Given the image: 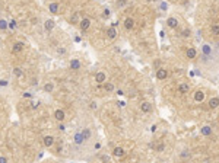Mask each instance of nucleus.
Returning <instances> with one entry per match:
<instances>
[{
    "instance_id": "nucleus-1",
    "label": "nucleus",
    "mask_w": 219,
    "mask_h": 163,
    "mask_svg": "<svg viewBox=\"0 0 219 163\" xmlns=\"http://www.w3.org/2000/svg\"><path fill=\"white\" fill-rule=\"evenodd\" d=\"M105 73H102V72H99V73H97V76H95V80H97V83H104L105 82Z\"/></svg>"
},
{
    "instance_id": "nucleus-2",
    "label": "nucleus",
    "mask_w": 219,
    "mask_h": 163,
    "mask_svg": "<svg viewBox=\"0 0 219 163\" xmlns=\"http://www.w3.org/2000/svg\"><path fill=\"white\" fill-rule=\"evenodd\" d=\"M112 154H114L116 157L121 159L123 156H124V150L121 149V147H116V149H114V151H112Z\"/></svg>"
},
{
    "instance_id": "nucleus-3",
    "label": "nucleus",
    "mask_w": 219,
    "mask_h": 163,
    "mask_svg": "<svg viewBox=\"0 0 219 163\" xmlns=\"http://www.w3.org/2000/svg\"><path fill=\"white\" fill-rule=\"evenodd\" d=\"M167 76H168V73H167V70H164V68H159V70L156 72V77L159 79V80L167 79Z\"/></svg>"
},
{
    "instance_id": "nucleus-4",
    "label": "nucleus",
    "mask_w": 219,
    "mask_h": 163,
    "mask_svg": "<svg viewBox=\"0 0 219 163\" xmlns=\"http://www.w3.org/2000/svg\"><path fill=\"white\" fill-rule=\"evenodd\" d=\"M89 26H91V21L88 18L83 19V21H81V29H82V31H86Z\"/></svg>"
},
{
    "instance_id": "nucleus-5",
    "label": "nucleus",
    "mask_w": 219,
    "mask_h": 163,
    "mask_svg": "<svg viewBox=\"0 0 219 163\" xmlns=\"http://www.w3.org/2000/svg\"><path fill=\"white\" fill-rule=\"evenodd\" d=\"M23 47H25L23 42H16V44L13 45V48H12V53H19V51H22Z\"/></svg>"
},
{
    "instance_id": "nucleus-6",
    "label": "nucleus",
    "mask_w": 219,
    "mask_h": 163,
    "mask_svg": "<svg viewBox=\"0 0 219 163\" xmlns=\"http://www.w3.org/2000/svg\"><path fill=\"white\" fill-rule=\"evenodd\" d=\"M53 144H54V138L51 136H47L44 138V146H45V147H51Z\"/></svg>"
},
{
    "instance_id": "nucleus-7",
    "label": "nucleus",
    "mask_w": 219,
    "mask_h": 163,
    "mask_svg": "<svg viewBox=\"0 0 219 163\" xmlns=\"http://www.w3.org/2000/svg\"><path fill=\"white\" fill-rule=\"evenodd\" d=\"M194 99L197 100V102H203V99H205V93L202 90H197L196 93H194Z\"/></svg>"
},
{
    "instance_id": "nucleus-8",
    "label": "nucleus",
    "mask_w": 219,
    "mask_h": 163,
    "mask_svg": "<svg viewBox=\"0 0 219 163\" xmlns=\"http://www.w3.org/2000/svg\"><path fill=\"white\" fill-rule=\"evenodd\" d=\"M140 108H142V111H143V112H146V114L152 111V106H151V104H149V102H143Z\"/></svg>"
},
{
    "instance_id": "nucleus-9",
    "label": "nucleus",
    "mask_w": 219,
    "mask_h": 163,
    "mask_svg": "<svg viewBox=\"0 0 219 163\" xmlns=\"http://www.w3.org/2000/svg\"><path fill=\"white\" fill-rule=\"evenodd\" d=\"M70 67L73 68V70H79L81 68V63H79V60H76V58H73L70 61Z\"/></svg>"
},
{
    "instance_id": "nucleus-10",
    "label": "nucleus",
    "mask_w": 219,
    "mask_h": 163,
    "mask_svg": "<svg viewBox=\"0 0 219 163\" xmlns=\"http://www.w3.org/2000/svg\"><path fill=\"white\" fill-rule=\"evenodd\" d=\"M54 117H56V119H58V121H63V119H64V112H63L62 109H57V111L54 112Z\"/></svg>"
},
{
    "instance_id": "nucleus-11",
    "label": "nucleus",
    "mask_w": 219,
    "mask_h": 163,
    "mask_svg": "<svg viewBox=\"0 0 219 163\" xmlns=\"http://www.w3.org/2000/svg\"><path fill=\"white\" fill-rule=\"evenodd\" d=\"M73 140H75V143H76V144H82L85 138H83V136H82L81 133H76V134H75V138H73Z\"/></svg>"
},
{
    "instance_id": "nucleus-12",
    "label": "nucleus",
    "mask_w": 219,
    "mask_h": 163,
    "mask_svg": "<svg viewBox=\"0 0 219 163\" xmlns=\"http://www.w3.org/2000/svg\"><path fill=\"white\" fill-rule=\"evenodd\" d=\"M167 23H168V26L170 28H177V25H178V21L175 18H170L168 21H167Z\"/></svg>"
},
{
    "instance_id": "nucleus-13",
    "label": "nucleus",
    "mask_w": 219,
    "mask_h": 163,
    "mask_svg": "<svg viewBox=\"0 0 219 163\" xmlns=\"http://www.w3.org/2000/svg\"><path fill=\"white\" fill-rule=\"evenodd\" d=\"M188 90H190V86L186 85V83H183V85H180V86H178V92H180V93H187Z\"/></svg>"
},
{
    "instance_id": "nucleus-14",
    "label": "nucleus",
    "mask_w": 219,
    "mask_h": 163,
    "mask_svg": "<svg viewBox=\"0 0 219 163\" xmlns=\"http://www.w3.org/2000/svg\"><path fill=\"white\" fill-rule=\"evenodd\" d=\"M124 26L127 28V29H132V28L134 26V21H133L132 18H127V19L124 21Z\"/></svg>"
},
{
    "instance_id": "nucleus-15",
    "label": "nucleus",
    "mask_w": 219,
    "mask_h": 163,
    "mask_svg": "<svg viewBox=\"0 0 219 163\" xmlns=\"http://www.w3.org/2000/svg\"><path fill=\"white\" fill-rule=\"evenodd\" d=\"M218 104H219V99H218V98H212V99L209 100V106H210L212 109L218 108Z\"/></svg>"
},
{
    "instance_id": "nucleus-16",
    "label": "nucleus",
    "mask_w": 219,
    "mask_h": 163,
    "mask_svg": "<svg viewBox=\"0 0 219 163\" xmlns=\"http://www.w3.org/2000/svg\"><path fill=\"white\" fill-rule=\"evenodd\" d=\"M48 9H50V12H51V13H54V15L58 13V5H57V3H50V7H48Z\"/></svg>"
},
{
    "instance_id": "nucleus-17",
    "label": "nucleus",
    "mask_w": 219,
    "mask_h": 163,
    "mask_svg": "<svg viewBox=\"0 0 219 163\" xmlns=\"http://www.w3.org/2000/svg\"><path fill=\"white\" fill-rule=\"evenodd\" d=\"M44 26H45V29H47V31H51V29L54 28V21H51V19H48V21H45Z\"/></svg>"
},
{
    "instance_id": "nucleus-18",
    "label": "nucleus",
    "mask_w": 219,
    "mask_h": 163,
    "mask_svg": "<svg viewBox=\"0 0 219 163\" xmlns=\"http://www.w3.org/2000/svg\"><path fill=\"white\" fill-rule=\"evenodd\" d=\"M107 35H108V38H110V39H114V38L117 36L116 29H114V28H110V29H108V32H107Z\"/></svg>"
},
{
    "instance_id": "nucleus-19",
    "label": "nucleus",
    "mask_w": 219,
    "mask_h": 163,
    "mask_svg": "<svg viewBox=\"0 0 219 163\" xmlns=\"http://www.w3.org/2000/svg\"><path fill=\"white\" fill-rule=\"evenodd\" d=\"M187 57L188 58H194V57H196V50H194V48H188L187 50Z\"/></svg>"
},
{
    "instance_id": "nucleus-20",
    "label": "nucleus",
    "mask_w": 219,
    "mask_h": 163,
    "mask_svg": "<svg viewBox=\"0 0 219 163\" xmlns=\"http://www.w3.org/2000/svg\"><path fill=\"white\" fill-rule=\"evenodd\" d=\"M210 133H212V128L207 127V125L202 128V134H203V136H210Z\"/></svg>"
},
{
    "instance_id": "nucleus-21",
    "label": "nucleus",
    "mask_w": 219,
    "mask_h": 163,
    "mask_svg": "<svg viewBox=\"0 0 219 163\" xmlns=\"http://www.w3.org/2000/svg\"><path fill=\"white\" fill-rule=\"evenodd\" d=\"M81 134L83 136V138H85V140H88V138L91 137V130H89V128H85V130H83Z\"/></svg>"
},
{
    "instance_id": "nucleus-22",
    "label": "nucleus",
    "mask_w": 219,
    "mask_h": 163,
    "mask_svg": "<svg viewBox=\"0 0 219 163\" xmlns=\"http://www.w3.org/2000/svg\"><path fill=\"white\" fill-rule=\"evenodd\" d=\"M202 50H203V54H205V55H209L210 53H212V48H210L209 45H203Z\"/></svg>"
},
{
    "instance_id": "nucleus-23",
    "label": "nucleus",
    "mask_w": 219,
    "mask_h": 163,
    "mask_svg": "<svg viewBox=\"0 0 219 163\" xmlns=\"http://www.w3.org/2000/svg\"><path fill=\"white\" fill-rule=\"evenodd\" d=\"M105 90H107V92H112V90H114V85H112V83H105Z\"/></svg>"
},
{
    "instance_id": "nucleus-24",
    "label": "nucleus",
    "mask_w": 219,
    "mask_h": 163,
    "mask_svg": "<svg viewBox=\"0 0 219 163\" xmlns=\"http://www.w3.org/2000/svg\"><path fill=\"white\" fill-rule=\"evenodd\" d=\"M44 90L45 92H51L53 90V85H51V83H47V85L44 86Z\"/></svg>"
},
{
    "instance_id": "nucleus-25",
    "label": "nucleus",
    "mask_w": 219,
    "mask_h": 163,
    "mask_svg": "<svg viewBox=\"0 0 219 163\" xmlns=\"http://www.w3.org/2000/svg\"><path fill=\"white\" fill-rule=\"evenodd\" d=\"M6 28H7V22L2 19V21H0V29H6Z\"/></svg>"
},
{
    "instance_id": "nucleus-26",
    "label": "nucleus",
    "mask_w": 219,
    "mask_h": 163,
    "mask_svg": "<svg viewBox=\"0 0 219 163\" xmlns=\"http://www.w3.org/2000/svg\"><path fill=\"white\" fill-rule=\"evenodd\" d=\"M13 73H15V74H16L18 77H21V76H22V70H21L19 67H16V68H15V70H13Z\"/></svg>"
},
{
    "instance_id": "nucleus-27",
    "label": "nucleus",
    "mask_w": 219,
    "mask_h": 163,
    "mask_svg": "<svg viewBox=\"0 0 219 163\" xmlns=\"http://www.w3.org/2000/svg\"><path fill=\"white\" fill-rule=\"evenodd\" d=\"M181 157H183V159H187V157H190V151H187V150H184L183 153H181Z\"/></svg>"
},
{
    "instance_id": "nucleus-28",
    "label": "nucleus",
    "mask_w": 219,
    "mask_h": 163,
    "mask_svg": "<svg viewBox=\"0 0 219 163\" xmlns=\"http://www.w3.org/2000/svg\"><path fill=\"white\" fill-rule=\"evenodd\" d=\"M7 26H9V28H12V29H15V28H16V22H15V21H10Z\"/></svg>"
},
{
    "instance_id": "nucleus-29",
    "label": "nucleus",
    "mask_w": 219,
    "mask_h": 163,
    "mask_svg": "<svg viewBox=\"0 0 219 163\" xmlns=\"http://www.w3.org/2000/svg\"><path fill=\"white\" fill-rule=\"evenodd\" d=\"M126 3H127V0H120V2H117V6L120 7V6H124Z\"/></svg>"
},
{
    "instance_id": "nucleus-30",
    "label": "nucleus",
    "mask_w": 219,
    "mask_h": 163,
    "mask_svg": "<svg viewBox=\"0 0 219 163\" xmlns=\"http://www.w3.org/2000/svg\"><path fill=\"white\" fill-rule=\"evenodd\" d=\"M212 29H213V32H215V34H218V31H219V26H218V23H215L213 26H212Z\"/></svg>"
},
{
    "instance_id": "nucleus-31",
    "label": "nucleus",
    "mask_w": 219,
    "mask_h": 163,
    "mask_svg": "<svg viewBox=\"0 0 219 163\" xmlns=\"http://www.w3.org/2000/svg\"><path fill=\"white\" fill-rule=\"evenodd\" d=\"M190 35V31H188V29H184L183 31V36H188Z\"/></svg>"
},
{
    "instance_id": "nucleus-32",
    "label": "nucleus",
    "mask_w": 219,
    "mask_h": 163,
    "mask_svg": "<svg viewBox=\"0 0 219 163\" xmlns=\"http://www.w3.org/2000/svg\"><path fill=\"white\" fill-rule=\"evenodd\" d=\"M7 85V80H0V86H6Z\"/></svg>"
},
{
    "instance_id": "nucleus-33",
    "label": "nucleus",
    "mask_w": 219,
    "mask_h": 163,
    "mask_svg": "<svg viewBox=\"0 0 219 163\" xmlns=\"http://www.w3.org/2000/svg\"><path fill=\"white\" fill-rule=\"evenodd\" d=\"M0 163H7V160H6V157H0Z\"/></svg>"
},
{
    "instance_id": "nucleus-34",
    "label": "nucleus",
    "mask_w": 219,
    "mask_h": 163,
    "mask_svg": "<svg viewBox=\"0 0 219 163\" xmlns=\"http://www.w3.org/2000/svg\"><path fill=\"white\" fill-rule=\"evenodd\" d=\"M104 15H105V16H110V10L105 9V10H104Z\"/></svg>"
},
{
    "instance_id": "nucleus-35",
    "label": "nucleus",
    "mask_w": 219,
    "mask_h": 163,
    "mask_svg": "<svg viewBox=\"0 0 219 163\" xmlns=\"http://www.w3.org/2000/svg\"><path fill=\"white\" fill-rule=\"evenodd\" d=\"M91 108L95 109V108H97V104H95V102H92V104H91Z\"/></svg>"
},
{
    "instance_id": "nucleus-36",
    "label": "nucleus",
    "mask_w": 219,
    "mask_h": 163,
    "mask_svg": "<svg viewBox=\"0 0 219 163\" xmlns=\"http://www.w3.org/2000/svg\"><path fill=\"white\" fill-rule=\"evenodd\" d=\"M23 98H31V93H23Z\"/></svg>"
},
{
    "instance_id": "nucleus-37",
    "label": "nucleus",
    "mask_w": 219,
    "mask_h": 163,
    "mask_svg": "<svg viewBox=\"0 0 219 163\" xmlns=\"http://www.w3.org/2000/svg\"><path fill=\"white\" fill-rule=\"evenodd\" d=\"M158 150H159V151H162V150H164V146H162V144L158 146Z\"/></svg>"
},
{
    "instance_id": "nucleus-38",
    "label": "nucleus",
    "mask_w": 219,
    "mask_h": 163,
    "mask_svg": "<svg viewBox=\"0 0 219 163\" xmlns=\"http://www.w3.org/2000/svg\"><path fill=\"white\" fill-rule=\"evenodd\" d=\"M148 2H151V0H148Z\"/></svg>"
}]
</instances>
